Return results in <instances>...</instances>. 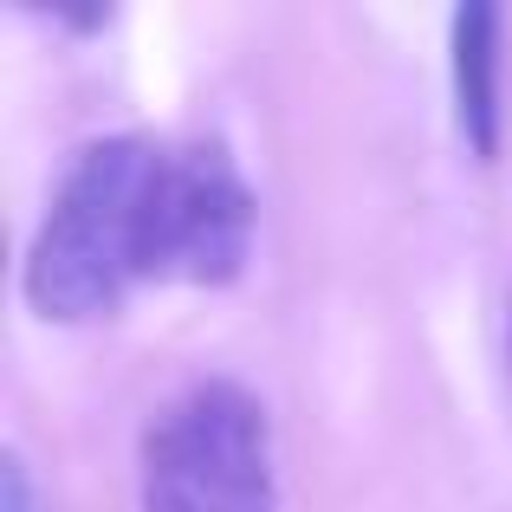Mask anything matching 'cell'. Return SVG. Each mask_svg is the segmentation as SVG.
<instances>
[{"label": "cell", "instance_id": "3", "mask_svg": "<svg viewBox=\"0 0 512 512\" xmlns=\"http://www.w3.org/2000/svg\"><path fill=\"white\" fill-rule=\"evenodd\" d=\"M500 7L474 0L448 20V72H454V124L480 163H500Z\"/></svg>", "mask_w": 512, "mask_h": 512}, {"label": "cell", "instance_id": "4", "mask_svg": "<svg viewBox=\"0 0 512 512\" xmlns=\"http://www.w3.org/2000/svg\"><path fill=\"white\" fill-rule=\"evenodd\" d=\"M0 512H39V493H33V474H26L20 454H0Z\"/></svg>", "mask_w": 512, "mask_h": 512}, {"label": "cell", "instance_id": "2", "mask_svg": "<svg viewBox=\"0 0 512 512\" xmlns=\"http://www.w3.org/2000/svg\"><path fill=\"white\" fill-rule=\"evenodd\" d=\"M143 512H279L273 415L234 376L175 389L137 441Z\"/></svg>", "mask_w": 512, "mask_h": 512}, {"label": "cell", "instance_id": "1", "mask_svg": "<svg viewBox=\"0 0 512 512\" xmlns=\"http://www.w3.org/2000/svg\"><path fill=\"white\" fill-rule=\"evenodd\" d=\"M163 163L169 137H98L65 163L33 247L20 292L52 325L111 318L137 286H163Z\"/></svg>", "mask_w": 512, "mask_h": 512}]
</instances>
